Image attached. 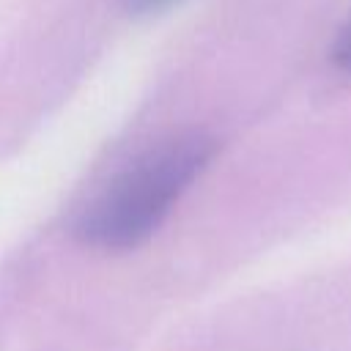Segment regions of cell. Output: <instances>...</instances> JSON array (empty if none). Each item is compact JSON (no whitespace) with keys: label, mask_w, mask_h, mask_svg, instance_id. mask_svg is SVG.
Instances as JSON below:
<instances>
[{"label":"cell","mask_w":351,"mask_h":351,"mask_svg":"<svg viewBox=\"0 0 351 351\" xmlns=\"http://www.w3.org/2000/svg\"><path fill=\"white\" fill-rule=\"evenodd\" d=\"M214 151L217 143L203 132H178L151 145L82 208L77 236L112 252L143 244L203 173Z\"/></svg>","instance_id":"1"},{"label":"cell","mask_w":351,"mask_h":351,"mask_svg":"<svg viewBox=\"0 0 351 351\" xmlns=\"http://www.w3.org/2000/svg\"><path fill=\"white\" fill-rule=\"evenodd\" d=\"M335 60H337V66H343L346 71H351V25L340 33V38L335 44Z\"/></svg>","instance_id":"2"},{"label":"cell","mask_w":351,"mask_h":351,"mask_svg":"<svg viewBox=\"0 0 351 351\" xmlns=\"http://www.w3.org/2000/svg\"><path fill=\"white\" fill-rule=\"evenodd\" d=\"M170 3H176V0H123L129 14H154V11L167 8Z\"/></svg>","instance_id":"3"}]
</instances>
